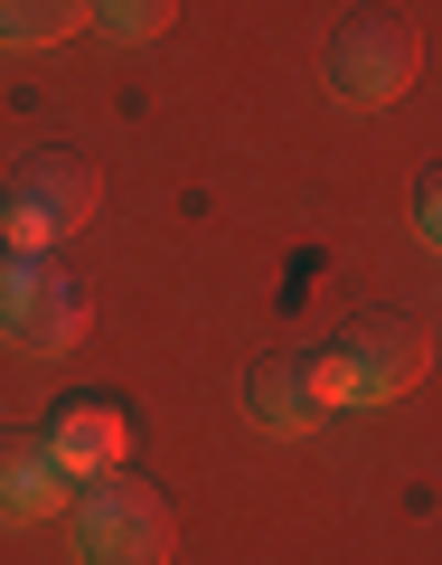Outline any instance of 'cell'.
<instances>
[{"instance_id": "52a82bcc", "label": "cell", "mask_w": 442, "mask_h": 565, "mask_svg": "<svg viewBox=\"0 0 442 565\" xmlns=\"http://www.w3.org/2000/svg\"><path fill=\"white\" fill-rule=\"evenodd\" d=\"M66 500H76V481L47 462L39 434H0V519H57Z\"/></svg>"}, {"instance_id": "6da1fadb", "label": "cell", "mask_w": 442, "mask_h": 565, "mask_svg": "<svg viewBox=\"0 0 442 565\" xmlns=\"http://www.w3.org/2000/svg\"><path fill=\"white\" fill-rule=\"evenodd\" d=\"M66 546L76 565H170V500L132 471H95L66 500Z\"/></svg>"}, {"instance_id": "9c48e42d", "label": "cell", "mask_w": 442, "mask_h": 565, "mask_svg": "<svg viewBox=\"0 0 442 565\" xmlns=\"http://www.w3.org/2000/svg\"><path fill=\"white\" fill-rule=\"evenodd\" d=\"M85 20V0H0V39L10 47H47Z\"/></svg>"}, {"instance_id": "7a4b0ae2", "label": "cell", "mask_w": 442, "mask_h": 565, "mask_svg": "<svg viewBox=\"0 0 442 565\" xmlns=\"http://www.w3.org/2000/svg\"><path fill=\"white\" fill-rule=\"evenodd\" d=\"M95 170L76 161V151H39V161L10 170V189H0V245L10 255H57L66 236H76L85 217H95Z\"/></svg>"}, {"instance_id": "3957f363", "label": "cell", "mask_w": 442, "mask_h": 565, "mask_svg": "<svg viewBox=\"0 0 442 565\" xmlns=\"http://www.w3.org/2000/svg\"><path fill=\"white\" fill-rule=\"evenodd\" d=\"M0 340L39 349V359L76 349L85 340V292L47 255H0Z\"/></svg>"}, {"instance_id": "5b68a950", "label": "cell", "mask_w": 442, "mask_h": 565, "mask_svg": "<svg viewBox=\"0 0 442 565\" xmlns=\"http://www.w3.org/2000/svg\"><path fill=\"white\" fill-rule=\"evenodd\" d=\"M330 85H339L348 104H396L405 85H414V39H405V20H386V10L348 20L339 39H330Z\"/></svg>"}, {"instance_id": "30bf717a", "label": "cell", "mask_w": 442, "mask_h": 565, "mask_svg": "<svg viewBox=\"0 0 442 565\" xmlns=\"http://www.w3.org/2000/svg\"><path fill=\"white\" fill-rule=\"evenodd\" d=\"M85 10L104 20V39L141 47V39H161V29H170V10H180V0H85Z\"/></svg>"}, {"instance_id": "277c9868", "label": "cell", "mask_w": 442, "mask_h": 565, "mask_svg": "<svg viewBox=\"0 0 442 565\" xmlns=\"http://www.w3.org/2000/svg\"><path fill=\"white\" fill-rule=\"evenodd\" d=\"M405 386H414V349L396 330H348V340L311 349V396H321V415H367V405L405 396Z\"/></svg>"}, {"instance_id": "ba28073f", "label": "cell", "mask_w": 442, "mask_h": 565, "mask_svg": "<svg viewBox=\"0 0 442 565\" xmlns=\"http://www.w3.org/2000/svg\"><path fill=\"white\" fill-rule=\"evenodd\" d=\"M245 405H255V424L263 434H311L321 424V396H311V359H263L255 367V386H245Z\"/></svg>"}, {"instance_id": "8992f818", "label": "cell", "mask_w": 442, "mask_h": 565, "mask_svg": "<svg viewBox=\"0 0 442 565\" xmlns=\"http://www.w3.org/2000/svg\"><path fill=\"white\" fill-rule=\"evenodd\" d=\"M47 462L66 471V481H95V471H122V452H132V415H122L114 396H66L57 415H47Z\"/></svg>"}]
</instances>
